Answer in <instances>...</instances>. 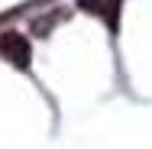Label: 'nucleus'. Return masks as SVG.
I'll return each mask as SVG.
<instances>
[{
    "label": "nucleus",
    "mask_w": 152,
    "mask_h": 149,
    "mask_svg": "<svg viewBox=\"0 0 152 149\" xmlns=\"http://www.w3.org/2000/svg\"><path fill=\"white\" fill-rule=\"evenodd\" d=\"M0 55L10 65H16L20 71H26L32 65V46H29V39L23 32L10 29V32H0Z\"/></svg>",
    "instance_id": "f257e3e1"
},
{
    "label": "nucleus",
    "mask_w": 152,
    "mask_h": 149,
    "mask_svg": "<svg viewBox=\"0 0 152 149\" xmlns=\"http://www.w3.org/2000/svg\"><path fill=\"white\" fill-rule=\"evenodd\" d=\"M58 20H61V13H52V16H45V20H36V23H32V32H39V36H45V32L52 29V26H55Z\"/></svg>",
    "instance_id": "7ed1b4c3"
},
{
    "label": "nucleus",
    "mask_w": 152,
    "mask_h": 149,
    "mask_svg": "<svg viewBox=\"0 0 152 149\" xmlns=\"http://www.w3.org/2000/svg\"><path fill=\"white\" fill-rule=\"evenodd\" d=\"M78 7H81L84 13L104 16V20H107V26L117 32V26H120V0H81Z\"/></svg>",
    "instance_id": "f03ea898"
}]
</instances>
